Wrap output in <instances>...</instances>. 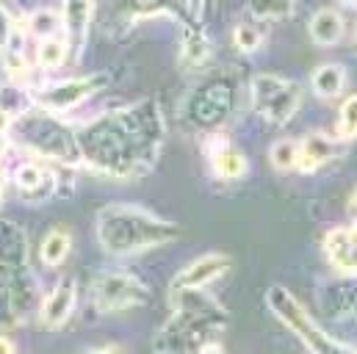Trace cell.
<instances>
[{"instance_id": "cell-17", "label": "cell", "mask_w": 357, "mask_h": 354, "mask_svg": "<svg viewBox=\"0 0 357 354\" xmlns=\"http://www.w3.org/2000/svg\"><path fill=\"white\" fill-rule=\"evenodd\" d=\"M25 258H28L25 233H22L17 224L3 222V224H0V263L25 266Z\"/></svg>"}, {"instance_id": "cell-12", "label": "cell", "mask_w": 357, "mask_h": 354, "mask_svg": "<svg viewBox=\"0 0 357 354\" xmlns=\"http://www.w3.org/2000/svg\"><path fill=\"white\" fill-rule=\"evenodd\" d=\"M335 155H338V147H335V141L330 136H324V133H307L299 141V164H296V169L302 175H313L316 169H321L324 164H330Z\"/></svg>"}, {"instance_id": "cell-34", "label": "cell", "mask_w": 357, "mask_h": 354, "mask_svg": "<svg viewBox=\"0 0 357 354\" xmlns=\"http://www.w3.org/2000/svg\"><path fill=\"white\" fill-rule=\"evenodd\" d=\"M6 147H8V141H6V136H3V133H0V155H3V153H6Z\"/></svg>"}, {"instance_id": "cell-32", "label": "cell", "mask_w": 357, "mask_h": 354, "mask_svg": "<svg viewBox=\"0 0 357 354\" xmlns=\"http://www.w3.org/2000/svg\"><path fill=\"white\" fill-rule=\"evenodd\" d=\"M91 354H128L125 349H119V346H105V349H100V352H91Z\"/></svg>"}, {"instance_id": "cell-5", "label": "cell", "mask_w": 357, "mask_h": 354, "mask_svg": "<svg viewBox=\"0 0 357 354\" xmlns=\"http://www.w3.org/2000/svg\"><path fill=\"white\" fill-rule=\"evenodd\" d=\"M252 108L271 125H285L294 119V114L302 105V86L296 81L280 78V75H255L252 78Z\"/></svg>"}, {"instance_id": "cell-21", "label": "cell", "mask_w": 357, "mask_h": 354, "mask_svg": "<svg viewBox=\"0 0 357 354\" xmlns=\"http://www.w3.org/2000/svg\"><path fill=\"white\" fill-rule=\"evenodd\" d=\"M247 8L255 20H288L296 0H247Z\"/></svg>"}, {"instance_id": "cell-23", "label": "cell", "mask_w": 357, "mask_h": 354, "mask_svg": "<svg viewBox=\"0 0 357 354\" xmlns=\"http://www.w3.org/2000/svg\"><path fill=\"white\" fill-rule=\"evenodd\" d=\"M31 108H33V97H31V94H25L22 88H17V86L0 88V111H3V114H8L11 119L25 116Z\"/></svg>"}, {"instance_id": "cell-28", "label": "cell", "mask_w": 357, "mask_h": 354, "mask_svg": "<svg viewBox=\"0 0 357 354\" xmlns=\"http://www.w3.org/2000/svg\"><path fill=\"white\" fill-rule=\"evenodd\" d=\"M14 31H17V25H14L11 14L6 11V6L0 3V47H8V42H11Z\"/></svg>"}, {"instance_id": "cell-13", "label": "cell", "mask_w": 357, "mask_h": 354, "mask_svg": "<svg viewBox=\"0 0 357 354\" xmlns=\"http://www.w3.org/2000/svg\"><path fill=\"white\" fill-rule=\"evenodd\" d=\"M91 11H94V0H64V33H67V45H75V53L81 56L86 36H89Z\"/></svg>"}, {"instance_id": "cell-18", "label": "cell", "mask_w": 357, "mask_h": 354, "mask_svg": "<svg viewBox=\"0 0 357 354\" xmlns=\"http://www.w3.org/2000/svg\"><path fill=\"white\" fill-rule=\"evenodd\" d=\"M70 249H73V238H70V233H67V230H50V233L45 236L42 247H39V258H42V263L45 266L56 268V266H61L64 261H67Z\"/></svg>"}, {"instance_id": "cell-27", "label": "cell", "mask_w": 357, "mask_h": 354, "mask_svg": "<svg viewBox=\"0 0 357 354\" xmlns=\"http://www.w3.org/2000/svg\"><path fill=\"white\" fill-rule=\"evenodd\" d=\"M208 53H211V45H208V39L199 36V33H194V36L183 45V61L191 64V67L202 64V61L208 59Z\"/></svg>"}, {"instance_id": "cell-1", "label": "cell", "mask_w": 357, "mask_h": 354, "mask_svg": "<svg viewBox=\"0 0 357 354\" xmlns=\"http://www.w3.org/2000/svg\"><path fill=\"white\" fill-rule=\"evenodd\" d=\"M164 119L153 100L91 122L78 136L81 155L94 169L114 177L144 175L161 153Z\"/></svg>"}, {"instance_id": "cell-7", "label": "cell", "mask_w": 357, "mask_h": 354, "mask_svg": "<svg viewBox=\"0 0 357 354\" xmlns=\"http://www.w3.org/2000/svg\"><path fill=\"white\" fill-rule=\"evenodd\" d=\"M94 305L102 313H116V310H128V307H139L150 299L147 288L130 277V274H102L94 282V293H91Z\"/></svg>"}, {"instance_id": "cell-37", "label": "cell", "mask_w": 357, "mask_h": 354, "mask_svg": "<svg viewBox=\"0 0 357 354\" xmlns=\"http://www.w3.org/2000/svg\"><path fill=\"white\" fill-rule=\"evenodd\" d=\"M0 197H3V194H0Z\"/></svg>"}, {"instance_id": "cell-24", "label": "cell", "mask_w": 357, "mask_h": 354, "mask_svg": "<svg viewBox=\"0 0 357 354\" xmlns=\"http://www.w3.org/2000/svg\"><path fill=\"white\" fill-rule=\"evenodd\" d=\"M45 180H47L45 169L39 164H33V161H25V164H20L14 169V183H17V188L22 194H36L45 185Z\"/></svg>"}, {"instance_id": "cell-16", "label": "cell", "mask_w": 357, "mask_h": 354, "mask_svg": "<svg viewBox=\"0 0 357 354\" xmlns=\"http://www.w3.org/2000/svg\"><path fill=\"white\" fill-rule=\"evenodd\" d=\"M310 86L321 100H335L347 86V67L344 64H321V67H316V72L310 78Z\"/></svg>"}, {"instance_id": "cell-35", "label": "cell", "mask_w": 357, "mask_h": 354, "mask_svg": "<svg viewBox=\"0 0 357 354\" xmlns=\"http://www.w3.org/2000/svg\"><path fill=\"white\" fill-rule=\"evenodd\" d=\"M338 3H344V6H349V8H357V0H338Z\"/></svg>"}, {"instance_id": "cell-26", "label": "cell", "mask_w": 357, "mask_h": 354, "mask_svg": "<svg viewBox=\"0 0 357 354\" xmlns=\"http://www.w3.org/2000/svg\"><path fill=\"white\" fill-rule=\"evenodd\" d=\"M357 136V94L347 97L341 105V119H338V139H355Z\"/></svg>"}, {"instance_id": "cell-22", "label": "cell", "mask_w": 357, "mask_h": 354, "mask_svg": "<svg viewBox=\"0 0 357 354\" xmlns=\"http://www.w3.org/2000/svg\"><path fill=\"white\" fill-rule=\"evenodd\" d=\"M67 42L64 39H45V42H39V47H36V67L39 70H59L64 61H67Z\"/></svg>"}, {"instance_id": "cell-15", "label": "cell", "mask_w": 357, "mask_h": 354, "mask_svg": "<svg viewBox=\"0 0 357 354\" xmlns=\"http://www.w3.org/2000/svg\"><path fill=\"white\" fill-rule=\"evenodd\" d=\"M211 158V167H213V175L219 180H241L247 175L250 164H247V155L241 150H236L230 141L225 147H219L216 153L208 155Z\"/></svg>"}, {"instance_id": "cell-10", "label": "cell", "mask_w": 357, "mask_h": 354, "mask_svg": "<svg viewBox=\"0 0 357 354\" xmlns=\"http://www.w3.org/2000/svg\"><path fill=\"white\" fill-rule=\"evenodd\" d=\"M319 305L327 316L333 318H344V316H355L357 313V274L327 282L319 291Z\"/></svg>"}, {"instance_id": "cell-20", "label": "cell", "mask_w": 357, "mask_h": 354, "mask_svg": "<svg viewBox=\"0 0 357 354\" xmlns=\"http://www.w3.org/2000/svg\"><path fill=\"white\" fill-rule=\"evenodd\" d=\"M268 161L277 172H291L299 164V141L296 139H277L268 150Z\"/></svg>"}, {"instance_id": "cell-33", "label": "cell", "mask_w": 357, "mask_h": 354, "mask_svg": "<svg viewBox=\"0 0 357 354\" xmlns=\"http://www.w3.org/2000/svg\"><path fill=\"white\" fill-rule=\"evenodd\" d=\"M349 210H352V213H355V216H357V191H355V194H352V202H349Z\"/></svg>"}, {"instance_id": "cell-9", "label": "cell", "mask_w": 357, "mask_h": 354, "mask_svg": "<svg viewBox=\"0 0 357 354\" xmlns=\"http://www.w3.org/2000/svg\"><path fill=\"white\" fill-rule=\"evenodd\" d=\"M230 268V258L222 252H208L185 266L172 279V288H208L213 279H219Z\"/></svg>"}, {"instance_id": "cell-4", "label": "cell", "mask_w": 357, "mask_h": 354, "mask_svg": "<svg viewBox=\"0 0 357 354\" xmlns=\"http://www.w3.org/2000/svg\"><path fill=\"white\" fill-rule=\"evenodd\" d=\"M266 305H268V310L307 346L310 354H357L355 349H349L347 344H341V341H335L333 335H327V332L310 318V313L299 305V299H296L291 291H285L282 285H271V288H268Z\"/></svg>"}, {"instance_id": "cell-11", "label": "cell", "mask_w": 357, "mask_h": 354, "mask_svg": "<svg viewBox=\"0 0 357 354\" xmlns=\"http://www.w3.org/2000/svg\"><path fill=\"white\" fill-rule=\"evenodd\" d=\"M75 302H78V282H75V277H64L53 288V293L45 299V305H42V321H45V327H50V330L64 327L67 318L75 310Z\"/></svg>"}, {"instance_id": "cell-8", "label": "cell", "mask_w": 357, "mask_h": 354, "mask_svg": "<svg viewBox=\"0 0 357 354\" xmlns=\"http://www.w3.org/2000/svg\"><path fill=\"white\" fill-rule=\"evenodd\" d=\"M324 255L344 277L357 274V222L347 227H333L324 236Z\"/></svg>"}, {"instance_id": "cell-31", "label": "cell", "mask_w": 357, "mask_h": 354, "mask_svg": "<svg viewBox=\"0 0 357 354\" xmlns=\"http://www.w3.org/2000/svg\"><path fill=\"white\" fill-rule=\"evenodd\" d=\"M0 354H17L14 344H11L8 338H3V335H0Z\"/></svg>"}, {"instance_id": "cell-36", "label": "cell", "mask_w": 357, "mask_h": 354, "mask_svg": "<svg viewBox=\"0 0 357 354\" xmlns=\"http://www.w3.org/2000/svg\"><path fill=\"white\" fill-rule=\"evenodd\" d=\"M355 50H357V33H355Z\"/></svg>"}, {"instance_id": "cell-29", "label": "cell", "mask_w": 357, "mask_h": 354, "mask_svg": "<svg viewBox=\"0 0 357 354\" xmlns=\"http://www.w3.org/2000/svg\"><path fill=\"white\" fill-rule=\"evenodd\" d=\"M197 354H225V346H222L219 341H208Z\"/></svg>"}, {"instance_id": "cell-6", "label": "cell", "mask_w": 357, "mask_h": 354, "mask_svg": "<svg viewBox=\"0 0 357 354\" xmlns=\"http://www.w3.org/2000/svg\"><path fill=\"white\" fill-rule=\"evenodd\" d=\"M108 84L105 75H86V78H70L61 84L42 88L33 97V105L47 111V114H67L73 108H78L81 102H86L91 94H97L100 88Z\"/></svg>"}, {"instance_id": "cell-30", "label": "cell", "mask_w": 357, "mask_h": 354, "mask_svg": "<svg viewBox=\"0 0 357 354\" xmlns=\"http://www.w3.org/2000/svg\"><path fill=\"white\" fill-rule=\"evenodd\" d=\"M8 128H14V119H11L8 114H3V111H0V133L6 136V133H8Z\"/></svg>"}, {"instance_id": "cell-2", "label": "cell", "mask_w": 357, "mask_h": 354, "mask_svg": "<svg viewBox=\"0 0 357 354\" xmlns=\"http://www.w3.org/2000/svg\"><path fill=\"white\" fill-rule=\"evenodd\" d=\"M97 241L108 255H136L180 238V227L139 205H105L97 213Z\"/></svg>"}, {"instance_id": "cell-3", "label": "cell", "mask_w": 357, "mask_h": 354, "mask_svg": "<svg viewBox=\"0 0 357 354\" xmlns=\"http://www.w3.org/2000/svg\"><path fill=\"white\" fill-rule=\"evenodd\" d=\"M172 321L161 330L169 354H197L211 335L227 327V310L202 288H172Z\"/></svg>"}, {"instance_id": "cell-25", "label": "cell", "mask_w": 357, "mask_h": 354, "mask_svg": "<svg viewBox=\"0 0 357 354\" xmlns=\"http://www.w3.org/2000/svg\"><path fill=\"white\" fill-rule=\"evenodd\" d=\"M233 45L241 53H255L264 45V31L258 25H252V22H238L233 28Z\"/></svg>"}, {"instance_id": "cell-19", "label": "cell", "mask_w": 357, "mask_h": 354, "mask_svg": "<svg viewBox=\"0 0 357 354\" xmlns=\"http://www.w3.org/2000/svg\"><path fill=\"white\" fill-rule=\"evenodd\" d=\"M25 31H28L31 36H36L39 42H45V39H56V33L64 31V17L56 14L53 8H36V11L28 17Z\"/></svg>"}, {"instance_id": "cell-14", "label": "cell", "mask_w": 357, "mask_h": 354, "mask_svg": "<svg viewBox=\"0 0 357 354\" xmlns=\"http://www.w3.org/2000/svg\"><path fill=\"white\" fill-rule=\"evenodd\" d=\"M344 17H341V11H335V8H330V6H324V8H319L313 17H310V22H307V33H310V39L319 45V47H333V45H338L341 42V36H344Z\"/></svg>"}]
</instances>
